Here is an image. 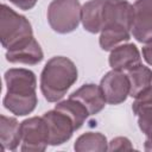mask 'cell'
I'll return each mask as SVG.
<instances>
[{"mask_svg": "<svg viewBox=\"0 0 152 152\" xmlns=\"http://www.w3.org/2000/svg\"><path fill=\"white\" fill-rule=\"evenodd\" d=\"M4 78L7 88L4 107L17 116L31 114L38 103L36 74L25 68H11L6 70Z\"/></svg>", "mask_w": 152, "mask_h": 152, "instance_id": "obj_1", "label": "cell"}, {"mask_svg": "<svg viewBox=\"0 0 152 152\" xmlns=\"http://www.w3.org/2000/svg\"><path fill=\"white\" fill-rule=\"evenodd\" d=\"M75 63L64 56L50 58L40 72V91L48 102H58L77 81Z\"/></svg>", "mask_w": 152, "mask_h": 152, "instance_id": "obj_2", "label": "cell"}, {"mask_svg": "<svg viewBox=\"0 0 152 152\" xmlns=\"http://www.w3.org/2000/svg\"><path fill=\"white\" fill-rule=\"evenodd\" d=\"M31 36H33V31L28 19L2 4L0 17V42L2 48L10 50Z\"/></svg>", "mask_w": 152, "mask_h": 152, "instance_id": "obj_3", "label": "cell"}, {"mask_svg": "<svg viewBox=\"0 0 152 152\" xmlns=\"http://www.w3.org/2000/svg\"><path fill=\"white\" fill-rule=\"evenodd\" d=\"M81 10L78 0H52L46 12L48 23L57 33H70L81 23Z\"/></svg>", "mask_w": 152, "mask_h": 152, "instance_id": "obj_4", "label": "cell"}, {"mask_svg": "<svg viewBox=\"0 0 152 152\" xmlns=\"http://www.w3.org/2000/svg\"><path fill=\"white\" fill-rule=\"evenodd\" d=\"M24 152H43L49 145V127L43 116H31L20 122Z\"/></svg>", "mask_w": 152, "mask_h": 152, "instance_id": "obj_5", "label": "cell"}, {"mask_svg": "<svg viewBox=\"0 0 152 152\" xmlns=\"http://www.w3.org/2000/svg\"><path fill=\"white\" fill-rule=\"evenodd\" d=\"M100 88L106 102L109 104H120L129 96V80L125 71L112 69L100 81Z\"/></svg>", "mask_w": 152, "mask_h": 152, "instance_id": "obj_6", "label": "cell"}, {"mask_svg": "<svg viewBox=\"0 0 152 152\" xmlns=\"http://www.w3.org/2000/svg\"><path fill=\"white\" fill-rule=\"evenodd\" d=\"M43 118L49 127V145L51 146H59L66 142L76 131L71 118L56 108L45 112Z\"/></svg>", "mask_w": 152, "mask_h": 152, "instance_id": "obj_7", "label": "cell"}, {"mask_svg": "<svg viewBox=\"0 0 152 152\" xmlns=\"http://www.w3.org/2000/svg\"><path fill=\"white\" fill-rule=\"evenodd\" d=\"M131 33L139 43L152 40V0H137L133 4Z\"/></svg>", "mask_w": 152, "mask_h": 152, "instance_id": "obj_8", "label": "cell"}, {"mask_svg": "<svg viewBox=\"0 0 152 152\" xmlns=\"http://www.w3.org/2000/svg\"><path fill=\"white\" fill-rule=\"evenodd\" d=\"M6 59L13 64H26L36 65L40 63L44 58V52L40 44L36 40L33 36L20 42L18 45L10 50H6Z\"/></svg>", "mask_w": 152, "mask_h": 152, "instance_id": "obj_9", "label": "cell"}, {"mask_svg": "<svg viewBox=\"0 0 152 152\" xmlns=\"http://www.w3.org/2000/svg\"><path fill=\"white\" fill-rule=\"evenodd\" d=\"M133 5L127 0H104L102 28L108 25H122L131 30Z\"/></svg>", "mask_w": 152, "mask_h": 152, "instance_id": "obj_10", "label": "cell"}, {"mask_svg": "<svg viewBox=\"0 0 152 152\" xmlns=\"http://www.w3.org/2000/svg\"><path fill=\"white\" fill-rule=\"evenodd\" d=\"M109 66L119 71H128L141 63V55L138 46L133 43L120 44L110 50L108 57Z\"/></svg>", "mask_w": 152, "mask_h": 152, "instance_id": "obj_11", "label": "cell"}, {"mask_svg": "<svg viewBox=\"0 0 152 152\" xmlns=\"http://www.w3.org/2000/svg\"><path fill=\"white\" fill-rule=\"evenodd\" d=\"M69 97L80 101L89 112V115H95L100 113L106 106V99L100 86L94 83H87L81 86L78 89L74 90Z\"/></svg>", "mask_w": 152, "mask_h": 152, "instance_id": "obj_12", "label": "cell"}, {"mask_svg": "<svg viewBox=\"0 0 152 152\" xmlns=\"http://www.w3.org/2000/svg\"><path fill=\"white\" fill-rule=\"evenodd\" d=\"M0 142L2 151H15L21 142L20 122L12 116H0Z\"/></svg>", "mask_w": 152, "mask_h": 152, "instance_id": "obj_13", "label": "cell"}, {"mask_svg": "<svg viewBox=\"0 0 152 152\" xmlns=\"http://www.w3.org/2000/svg\"><path fill=\"white\" fill-rule=\"evenodd\" d=\"M103 4L104 0H89L82 5L81 23L86 31L90 33L101 32Z\"/></svg>", "mask_w": 152, "mask_h": 152, "instance_id": "obj_14", "label": "cell"}, {"mask_svg": "<svg viewBox=\"0 0 152 152\" xmlns=\"http://www.w3.org/2000/svg\"><path fill=\"white\" fill-rule=\"evenodd\" d=\"M99 44L103 51H110L131 38V30L122 25H108L100 32Z\"/></svg>", "mask_w": 152, "mask_h": 152, "instance_id": "obj_15", "label": "cell"}, {"mask_svg": "<svg viewBox=\"0 0 152 152\" xmlns=\"http://www.w3.org/2000/svg\"><path fill=\"white\" fill-rule=\"evenodd\" d=\"M74 150L76 152H106L108 151V140L101 132H87L76 139Z\"/></svg>", "mask_w": 152, "mask_h": 152, "instance_id": "obj_16", "label": "cell"}, {"mask_svg": "<svg viewBox=\"0 0 152 152\" xmlns=\"http://www.w3.org/2000/svg\"><path fill=\"white\" fill-rule=\"evenodd\" d=\"M126 74L129 80L131 97H135L139 93H141L144 89L152 84V70L141 63L126 71Z\"/></svg>", "mask_w": 152, "mask_h": 152, "instance_id": "obj_17", "label": "cell"}, {"mask_svg": "<svg viewBox=\"0 0 152 152\" xmlns=\"http://www.w3.org/2000/svg\"><path fill=\"white\" fill-rule=\"evenodd\" d=\"M55 108L58 109V110L64 112L65 114H68L71 118V120L74 121L76 131L80 129L83 126L84 121L90 116L87 108L80 101H77L75 99H71V97H68L66 100L57 102Z\"/></svg>", "mask_w": 152, "mask_h": 152, "instance_id": "obj_18", "label": "cell"}, {"mask_svg": "<svg viewBox=\"0 0 152 152\" xmlns=\"http://www.w3.org/2000/svg\"><path fill=\"white\" fill-rule=\"evenodd\" d=\"M135 115L138 116V126L140 131L146 137L151 135L152 134V106L140 109Z\"/></svg>", "mask_w": 152, "mask_h": 152, "instance_id": "obj_19", "label": "cell"}, {"mask_svg": "<svg viewBox=\"0 0 152 152\" xmlns=\"http://www.w3.org/2000/svg\"><path fill=\"white\" fill-rule=\"evenodd\" d=\"M151 106H152V84L134 97V101L132 103V110L134 114H137L140 109Z\"/></svg>", "mask_w": 152, "mask_h": 152, "instance_id": "obj_20", "label": "cell"}, {"mask_svg": "<svg viewBox=\"0 0 152 152\" xmlns=\"http://www.w3.org/2000/svg\"><path fill=\"white\" fill-rule=\"evenodd\" d=\"M133 145L131 140L126 137H116L108 142V151H121V150H132Z\"/></svg>", "mask_w": 152, "mask_h": 152, "instance_id": "obj_21", "label": "cell"}, {"mask_svg": "<svg viewBox=\"0 0 152 152\" xmlns=\"http://www.w3.org/2000/svg\"><path fill=\"white\" fill-rule=\"evenodd\" d=\"M38 0H10V2H12L13 5H15L18 8L23 10V11H28L32 10Z\"/></svg>", "mask_w": 152, "mask_h": 152, "instance_id": "obj_22", "label": "cell"}, {"mask_svg": "<svg viewBox=\"0 0 152 152\" xmlns=\"http://www.w3.org/2000/svg\"><path fill=\"white\" fill-rule=\"evenodd\" d=\"M142 57L145 59V62L148 64V65H152V40L146 43L144 46H142Z\"/></svg>", "mask_w": 152, "mask_h": 152, "instance_id": "obj_23", "label": "cell"}, {"mask_svg": "<svg viewBox=\"0 0 152 152\" xmlns=\"http://www.w3.org/2000/svg\"><path fill=\"white\" fill-rule=\"evenodd\" d=\"M144 150L147 152H152V134L146 137V140L144 144Z\"/></svg>", "mask_w": 152, "mask_h": 152, "instance_id": "obj_24", "label": "cell"}]
</instances>
